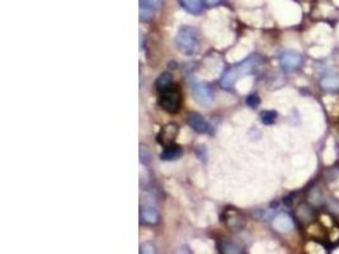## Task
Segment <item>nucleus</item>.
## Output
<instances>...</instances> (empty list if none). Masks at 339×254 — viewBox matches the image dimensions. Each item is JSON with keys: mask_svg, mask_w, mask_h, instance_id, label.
Segmentation results:
<instances>
[{"mask_svg": "<svg viewBox=\"0 0 339 254\" xmlns=\"http://www.w3.org/2000/svg\"><path fill=\"white\" fill-rule=\"evenodd\" d=\"M175 46L182 53L187 56H192L198 52L199 40L196 29L190 25H183L177 33Z\"/></svg>", "mask_w": 339, "mask_h": 254, "instance_id": "1", "label": "nucleus"}, {"mask_svg": "<svg viewBox=\"0 0 339 254\" xmlns=\"http://www.w3.org/2000/svg\"><path fill=\"white\" fill-rule=\"evenodd\" d=\"M158 93L159 104L164 111L169 112V113H177L181 109L182 93L175 84H171L170 87L165 88Z\"/></svg>", "mask_w": 339, "mask_h": 254, "instance_id": "2", "label": "nucleus"}, {"mask_svg": "<svg viewBox=\"0 0 339 254\" xmlns=\"http://www.w3.org/2000/svg\"><path fill=\"white\" fill-rule=\"evenodd\" d=\"M192 93L194 96V100L202 105L211 104L214 101V92L212 88L210 87V84L205 83V81H199V83H194L192 85Z\"/></svg>", "mask_w": 339, "mask_h": 254, "instance_id": "3", "label": "nucleus"}, {"mask_svg": "<svg viewBox=\"0 0 339 254\" xmlns=\"http://www.w3.org/2000/svg\"><path fill=\"white\" fill-rule=\"evenodd\" d=\"M302 62H304V57H302L301 53L292 50L285 51V52L281 55L280 59V64L281 66H282V69L285 72L289 73L293 72V70H296L297 68H300V66L302 65Z\"/></svg>", "mask_w": 339, "mask_h": 254, "instance_id": "4", "label": "nucleus"}, {"mask_svg": "<svg viewBox=\"0 0 339 254\" xmlns=\"http://www.w3.org/2000/svg\"><path fill=\"white\" fill-rule=\"evenodd\" d=\"M224 219L227 227L230 228V230H240L244 225V217L242 216L239 211L235 210V208H226L224 212Z\"/></svg>", "mask_w": 339, "mask_h": 254, "instance_id": "5", "label": "nucleus"}, {"mask_svg": "<svg viewBox=\"0 0 339 254\" xmlns=\"http://www.w3.org/2000/svg\"><path fill=\"white\" fill-rule=\"evenodd\" d=\"M163 0H140V19L147 22L153 18L156 9L160 8Z\"/></svg>", "mask_w": 339, "mask_h": 254, "instance_id": "6", "label": "nucleus"}, {"mask_svg": "<svg viewBox=\"0 0 339 254\" xmlns=\"http://www.w3.org/2000/svg\"><path fill=\"white\" fill-rule=\"evenodd\" d=\"M159 211L153 204H144L140 210V220L145 225H155L159 223Z\"/></svg>", "mask_w": 339, "mask_h": 254, "instance_id": "7", "label": "nucleus"}, {"mask_svg": "<svg viewBox=\"0 0 339 254\" xmlns=\"http://www.w3.org/2000/svg\"><path fill=\"white\" fill-rule=\"evenodd\" d=\"M187 122H188L190 127H192L193 130L198 133H206L210 128L207 121L197 112H191L187 117Z\"/></svg>", "mask_w": 339, "mask_h": 254, "instance_id": "8", "label": "nucleus"}, {"mask_svg": "<svg viewBox=\"0 0 339 254\" xmlns=\"http://www.w3.org/2000/svg\"><path fill=\"white\" fill-rule=\"evenodd\" d=\"M273 228L280 232H289L293 229V221L287 214H280L274 217Z\"/></svg>", "mask_w": 339, "mask_h": 254, "instance_id": "9", "label": "nucleus"}, {"mask_svg": "<svg viewBox=\"0 0 339 254\" xmlns=\"http://www.w3.org/2000/svg\"><path fill=\"white\" fill-rule=\"evenodd\" d=\"M177 126H175V125H168V126H165L164 128H163L160 135H159V141L164 146L171 145V144L174 143V139L175 136H177Z\"/></svg>", "mask_w": 339, "mask_h": 254, "instance_id": "10", "label": "nucleus"}, {"mask_svg": "<svg viewBox=\"0 0 339 254\" xmlns=\"http://www.w3.org/2000/svg\"><path fill=\"white\" fill-rule=\"evenodd\" d=\"M182 154H183V150H182L181 146L171 144V145L165 146V149L163 150L160 156H162L163 160L171 161V160H177V159L181 158Z\"/></svg>", "mask_w": 339, "mask_h": 254, "instance_id": "11", "label": "nucleus"}, {"mask_svg": "<svg viewBox=\"0 0 339 254\" xmlns=\"http://www.w3.org/2000/svg\"><path fill=\"white\" fill-rule=\"evenodd\" d=\"M184 9L192 14H199L203 10L202 0H179Z\"/></svg>", "mask_w": 339, "mask_h": 254, "instance_id": "12", "label": "nucleus"}, {"mask_svg": "<svg viewBox=\"0 0 339 254\" xmlns=\"http://www.w3.org/2000/svg\"><path fill=\"white\" fill-rule=\"evenodd\" d=\"M238 77H239V75H238L235 68L229 69V70L225 72V74L222 75V77H221V81H220L221 87L225 88V89H230V88L234 85V83L237 81Z\"/></svg>", "mask_w": 339, "mask_h": 254, "instance_id": "13", "label": "nucleus"}, {"mask_svg": "<svg viewBox=\"0 0 339 254\" xmlns=\"http://www.w3.org/2000/svg\"><path fill=\"white\" fill-rule=\"evenodd\" d=\"M320 85L325 90L339 89V76L338 75H327L321 79Z\"/></svg>", "mask_w": 339, "mask_h": 254, "instance_id": "14", "label": "nucleus"}, {"mask_svg": "<svg viewBox=\"0 0 339 254\" xmlns=\"http://www.w3.org/2000/svg\"><path fill=\"white\" fill-rule=\"evenodd\" d=\"M171 84H174V83H173V79H171L170 74H168V73H164V74L160 75V76L158 77V80H156V83H155L156 90H158V92H160V90L165 89V88L170 87Z\"/></svg>", "mask_w": 339, "mask_h": 254, "instance_id": "15", "label": "nucleus"}, {"mask_svg": "<svg viewBox=\"0 0 339 254\" xmlns=\"http://www.w3.org/2000/svg\"><path fill=\"white\" fill-rule=\"evenodd\" d=\"M309 201L313 204H321L323 203V193H321L320 188L319 187H314V188L310 189L309 192Z\"/></svg>", "mask_w": 339, "mask_h": 254, "instance_id": "16", "label": "nucleus"}, {"mask_svg": "<svg viewBox=\"0 0 339 254\" xmlns=\"http://www.w3.org/2000/svg\"><path fill=\"white\" fill-rule=\"evenodd\" d=\"M277 116L276 111H265L261 113V120L265 125H273L277 121Z\"/></svg>", "mask_w": 339, "mask_h": 254, "instance_id": "17", "label": "nucleus"}, {"mask_svg": "<svg viewBox=\"0 0 339 254\" xmlns=\"http://www.w3.org/2000/svg\"><path fill=\"white\" fill-rule=\"evenodd\" d=\"M220 251L222 252V253H242L239 247H237V245L231 242H226V240L222 242V245L220 247Z\"/></svg>", "mask_w": 339, "mask_h": 254, "instance_id": "18", "label": "nucleus"}, {"mask_svg": "<svg viewBox=\"0 0 339 254\" xmlns=\"http://www.w3.org/2000/svg\"><path fill=\"white\" fill-rule=\"evenodd\" d=\"M245 103L249 107H252V108H257L261 104V98H259L258 94H250L245 100Z\"/></svg>", "mask_w": 339, "mask_h": 254, "instance_id": "19", "label": "nucleus"}, {"mask_svg": "<svg viewBox=\"0 0 339 254\" xmlns=\"http://www.w3.org/2000/svg\"><path fill=\"white\" fill-rule=\"evenodd\" d=\"M140 252L141 253H155V247H154L153 244H150V243H144V244H141L140 247Z\"/></svg>", "mask_w": 339, "mask_h": 254, "instance_id": "20", "label": "nucleus"}, {"mask_svg": "<svg viewBox=\"0 0 339 254\" xmlns=\"http://www.w3.org/2000/svg\"><path fill=\"white\" fill-rule=\"evenodd\" d=\"M220 1H221V0H205L206 5H209V6L218 5V4L220 3Z\"/></svg>", "mask_w": 339, "mask_h": 254, "instance_id": "21", "label": "nucleus"}]
</instances>
